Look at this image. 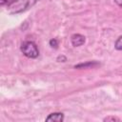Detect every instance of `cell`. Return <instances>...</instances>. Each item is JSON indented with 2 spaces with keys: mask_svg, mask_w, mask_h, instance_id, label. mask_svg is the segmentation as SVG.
Listing matches in <instances>:
<instances>
[{
  "mask_svg": "<svg viewBox=\"0 0 122 122\" xmlns=\"http://www.w3.org/2000/svg\"><path fill=\"white\" fill-rule=\"evenodd\" d=\"M118 121L119 119L118 118H116V117H114V116H108V117H106V118H104V121Z\"/></svg>",
  "mask_w": 122,
  "mask_h": 122,
  "instance_id": "cell-9",
  "label": "cell"
},
{
  "mask_svg": "<svg viewBox=\"0 0 122 122\" xmlns=\"http://www.w3.org/2000/svg\"><path fill=\"white\" fill-rule=\"evenodd\" d=\"M50 46H51V48L56 49V48H57V46H58V41H57L55 38L51 39V40H50Z\"/></svg>",
  "mask_w": 122,
  "mask_h": 122,
  "instance_id": "cell-8",
  "label": "cell"
},
{
  "mask_svg": "<svg viewBox=\"0 0 122 122\" xmlns=\"http://www.w3.org/2000/svg\"><path fill=\"white\" fill-rule=\"evenodd\" d=\"M39 0H18L15 3V6L13 7V10L10 11L11 13H20L23 11H26L30 8H31L33 5L36 4V2Z\"/></svg>",
  "mask_w": 122,
  "mask_h": 122,
  "instance_id": "cell-2",
  "label": "cell"
},
{
  "mask_svg": "<svg viewBox=\"0 0 122 122\" xmlns=\"http://www.w3.org/2000/svg\"><path fill=\"white\" fill-rule=\"evenodd\" d=\"M20 51L28 58H36L39 55V50L32 41H24L20 46Z\"/></svg>",
  "mask_w": 122,
  "mask_h": 122,
  "instance_id": "cell-1",
  "label": "cell"
},
{
  "mask_svg": "<svg viewBox=\"0 0 122 122\" xmlns=\"http://www.w3.org/2000/svg\"><path fill=\"white\" fill-rule=\"evenodd\" d=\"M64 120V114L62 112H52L51 114H49L46 117V121L48 122H61Z\"/></svg>",
  "mask_w": 122,
  "mask_h": 122,
  "instance_id": "cell-4",
  "label": "cell"
},
{
  "mask_svg": "<svg viewBox=\"0 0 122 122\" xmlns=\"http://www.w3.org/2000/svg\"><path fill=\"white\" fill-rule=\"evenodd\" d=\"M18 0H0V5L1 6H11L15 4Z\"/></svg>",
  "mask_w": 122,
  "mask_h": 122,
  "instance_id": "cell-6",
  "label": "cell"
},
{
  "mask_svg": "<svg viewBox=\"0 0 122 122\" xmlns=\"http://www.w3.org/2000/svg\"><path fill=\"white\" fill-rule=\"evenodd\" d=\"M119 7H122V0H113Z\"/></svg>",
  "mask_w": 122,
  "mask_h": 122,
  "instance_id": "cell-10",
  "label": "cell"
},
{
  "mask_svg": "<svg viewBox=\"0 0 122 122\" xmlns=\"http://www.w3.org/2000/svg\"><path fill=\"white\" fill-rule=\"evenodd\" d=\"M85 41H86L85 36L82 34H79V33H74L71 37V42L72 46H74V47L82 46L85 43Z\"/></svg>",
  "mask_w": 122,
  "mask_h": 122,
  "instance_id": "cell-3",
  "label": "cell"
},
{
  "mask_svg": "<svg viewBox=\"0 0 122 122\" xmlns=\"http://www.w3.org/2000/svg\"><path fill=\"white\" fill-rule=\"evenodd\" d=\"M97 65H99V63H97L95 61H89V62H86V63H80L78 65H75L74 68L75 69H79V68L86 69V68H93V67H95Z\"/></svg>",
  "mask_w": 122,
  "mask_h": 122,
  "instance_id": "cell-5",
  "label": "cell"
},
{
  "mask_svg": "<svg viewBox=\"0 0 122 122\" xmlns=\"http://www.w3.org/2000/svg\"><path fill=\"white\" fill-rule=\"evenodd\" d=\"M114 48L118 51H122V35L116 39V41L114 43Z\"/></svg>",
  "mask_w": 122,
  "mask_h": 122,
  "instance_id": "cell-7",
  "label": "cell"
}]
</instances>
